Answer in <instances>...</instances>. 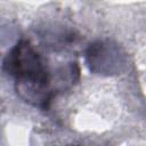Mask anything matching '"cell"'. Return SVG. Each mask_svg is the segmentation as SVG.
<instances>
[{
    "instance_id": "2",
    "label": "cell",
    "mask_w": 146,
    "mask_h": 146,
    "mask_svg": "<svg viewBox=\"0 0 146 146\" xmlns=\"http://www.w3.org/2000/svg\"><path fill=\"white\" fill-rule=\"evenodd\" d=\"M86 60L94 74L115 75L124 70L127 56L119 44L113 41L97 40L87 48Z\"/></svg>"
},
{
    "instance_id": "1",
    "label": "cell",
    "mask_w": 146,
    "mask_h": 146,
    "mask_svg": "<svg viewBox=\"0 0 146 146\" xmlns=\"http://www.w3.org/2000/svg\"><path fill=\"white\" fill-rule=\"evenodd\" d=\"M2 71L14 78L17 94L27 103L47 108L54 91L50 72L42 56L27 40H19L2 60Z\"/></svg>"
}]
</instances>
